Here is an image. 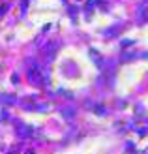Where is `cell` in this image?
<instances>
[{"instance_id": "2", "label": "cell", "mask_w": 148, "mask_h": 154, "mask_svg": "<svg viewBox=\"0 0 148 154\" xmlns=\"http://www.w3.org/2000/svg\"><path fill=\"white\" fill-rule=\"evenodd\" d=\"M56 51H58V43L56 42H51L47 45V49H45V53H47V60H53L54 55H56Z\"/></svg>"}, {"instance_id": "1", "label": "cell", "mask_w": 148, "mask_h": 154, "mask_svg": "<svg viewBox=\"0 0 148 154\" xmlns=\"http://www.w3.org/2000/svg\"><path fill=\"white\" fill-rule=\"evenodd\" d=\"M28 79H30V83H34V85L41 83L43 73H41L40 68H38V64H32V68H30V72H28Z\"/></svg>"}]
</instances>
